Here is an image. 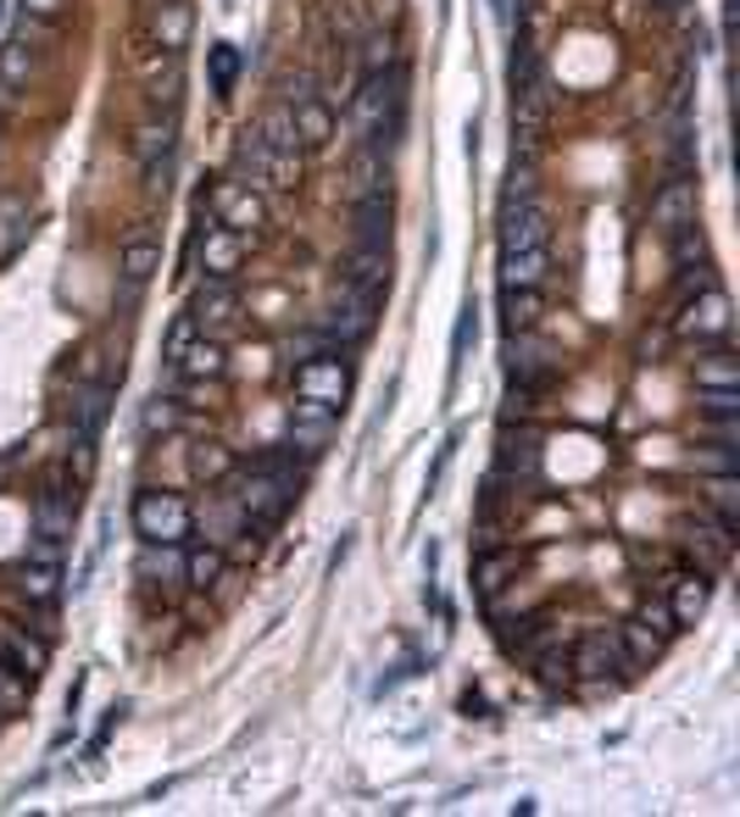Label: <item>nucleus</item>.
<instances>
[{"mask_svg": "<svg viewBox=\"0 0 740 817\" xmlns=\"http://www.w3.org/2000/svg\"><path fill=\"white\" fill-rule=\"evenodd\" d=\"M206 206H212V223L235 228V234H251L256 223H267V206H262V196H251V189H246L240 178H223V184H212Z\"/></svg>", "mask_w": 740, "mask_h": 817, "instance_id": "nucleus-4", "label": "nucleus"}, {"mask_svg": "<svg viewBox=\"0 0 740 817\" xmlns=\"http://www.w3.org/2000/svg\"><path fill=\"white\" fill-rule=\"evenodd\" d=\"M190 473L206 478V485H217V478H235V456H228L223 445H190Z\"/></svg>", "mask_w": 740, "mask_h": 817, "instance_id": "nucleus-38", "label": "nucleus"}, {"mask_svg": "<svg viewBox=\"0 0 740 817\" xmlns=\"http://www.w3.org/2000/svg\"><path fill=\"white\" fill-rule=\"evenodd\" d=\"M679 334L685 340H718V334H729V296L707 284V296L679 317Z\"/></svg>", "mask_w": 740, "mask_h": 817, "instance_id": "nucleus-15", "label": "nucleus"}, {"mask_svg": "<svg viewBox=\"0 0 740 817\" xmlns=\"http://www.w3.org/2000/svg\"><path fill=\"white\" fill-rule=\"evenodd\" d=\"M146 95H151V101H173V95H178V51L167 56V67H162V62H151V73H146Z\"/></svg>", "mask_w": 740, "mask_h": 817, "instance_id": "nucleus-44", "label": "nucleus"}, {"mask_svg": "<svg viewBox=\"0 0 740 817\" xmlns=\"http://www.w3.org/2000/svg\"><path fill=\"white\" fill-rule=\"evenodd\" d=\"M351 189L356 196H379L385 189V151L367 146V139H362V151L351 156Z\"/></svg>", "mask_w": 740, "mask_h": 817, "instance_id": "nucleus-31", "label": "nucleus"}, {"mask_svg": "<svg viewBox=\"0 0 740 817\" xmlns=\"http://www.w3.org/2000/svg\"><path fill=\"white\" fill-rule=\"evenodd\" d=\"M256 139L267 151H279V156H301V134H296V117H290V106H273V112H262V123H256Z\"/></svg>", "mask_w": 740, "mask_h": 817, "instance_id": "nucleus-24", "label": "nucleus"}, {"mask_svg": "<svg viewBox=\"0 0 740 817\" xmlns=\"http://www.w3.org/2000/svg\"><path fill=\"white\" fill-rule=\"evenodd\" d=\"M545 212L535 201H518L501 212V256H518V251H540L545 246Z\"/></svg>", "mask_w": 740, "mask_h": 817, "instance_id": "nucleus-10", "label": "nucleus"}, {"mask_svg": "<svg viewBox=\"0 0 740 817\" xmlns=\"http://www.w3.org/2000/svg\"><path fill=\"white\" fill-rule=\"evenodd\" d=\"M190 317L196 328H223L228 317H235V290H228V278H206L196 301H190Z\"/></svg>", "mask_w": 740, "mask_h": 817, "instance_id": "nucleus-21", "label": "nucleus"}, {"mask_svg": "<svg viewBox=\"0 0 740 817\" xmlns=\"http://www.w3.org/2000/svg\"><path fill=\"white\" fill-rule=\"evenodd\" d=\"M134 528L146 545H178L196 528V512L178 490H140L134 495Z\"/></svg>", "mask_w": 740, "mask_h": 817, "instance_id": "nucleus-2", "label": "nucleus"}, {"mask_svg": "<svg viewBox=\"0 0 740 817\" xmlns=\"http://www.w3.org/2000/svg\"><path fill=\"white\" fill-rule=\"evenodd\" d=\"M351 123L367 146H379V139L401 134V73H367L356 101H351Z\"/></svg>", "mask_w": 740, "mask_h": 817, "instance_id": "nucleus-1", "label": "nucleus"}, {"mask_svg": "<svg viewBox=\"0 0 740 817\" xmlns=\"http://www.w3.org/2000/svg\"><path fill=\"white\" fill-rule=\"evenodd\" d=\"M290 117H296V134H301V151H317V146H329V139H335V106L317 101V95L296 101Z\"/></svg>", "mask_w": 740, "mask_h": 817, "instance_id": "nucleus-17", "label": "nucleus"}, {"mask_svg": "<svg viewBox=\"0 0 740 817\" xmlns=\"http://www.w3.org/2000/svg\"><path fill=\"white\" fill-rule=\"evenodd\" d=\"M697 390H740V367H735V356H724V351L702 356V362H697Z\"/></svg>", "mask_w": 740, "mask_h": 817, "instance_id": "nucleus-34", "label": "nucleus"}, {"mask_svg": "<svg viewBox=\"0 0 740 817\" xmlns=\"http://www.w3.org/2000/svg\"><path fill=\"white\" fill-rule=\"evenodd\" d=\"M67 373H73L78 384H117V378H123V356H106L101 345H78Z\"/></svg>", "mask_w": 740, "mask_h": 817, "instance_id": "nucleus-26", "label": "nucleus"}, {"mask_svg": "<svg viewBox=\"0 0 740 817\" xmlns=\"http://www.w3.org/2000/svg\"><path fill=\"white\" fill-rule=\"evenodd\" d=\"M545 267H551L545 246L540 251H518V256H501V284H540Z\"/></svg>", "mask_w": 740, "mask_h": 817, "instance_id": "nucleus-36", "label": "nucleus"}, {"mask_svg": "<svg viewBox=\"0 0 740 817\" xmlns=\"http://www.w3.org/2000/svg\"><path fill=\"white\" fill-rule=\"evenodd\" d=\"M235 78H240V45H212L206 51V84L217 95H235Z\"/></svg>", "mask_w": 740, "mask_h": 817, "instance_id": "nucleus-33", "label": "nucleus"}, {"mask_svg": "<svg viewBox=\"0 0 740 817\" xmlns=\"http://www.w3.org/2000/svg\"><path fill=\"white\" fill-rule=\"evenodd\" d=\"M184 573V562H173V556H162L156 545H146V556H140V579L146 585H173Z\"/></svg>", "mask_w": 740, "mask_h": 817, "instance_id": "nucleus-46", "label": "nucleus"}, {"mask_svg": "<svg viewBox=\"0 0 740 817\" xmlns=\"http://www.w3.org/2000/svg\"><path fill=\"white\" fill-rule=\"evenodd\" d=\"M474 340H479V301H468V306H462V317H456V334H451V373H462Z\"/></svg>", "mask_w": 740, "mask_h": 817, "instance_id": "nucleus-41", "label": "nucleus"}, {"mask_svg": "<svg viewBox=\"0 0 740 817\" xmlns=\"http://www.w3.org/2000/svg\"><path fill=\"white\" fill-rule=\"evenodd\" d=\"M240 167L251 173V184H296V178H301V162L267 151L262 139H256V128L240 134Z\"/></svg>", "mask_w": 740, "mask_h": 817, "instance_id": "nucleus-11", "label": "nucleus"}, {"mask_svg": "<svg viewBox=\"0 0 740 817\" xmlns=\"http://www.w3.org/2000/svg\"><path fill=\"white\" fill-rule=\"evenodd\" d=\"M540 312H545V301H540L535 284H506V290H501V323H506V334L535 328Z\"/></svg>", "mask_w": 740, "mask_h": 817, "instance_id": "nucleus-22", "label": "nucleus"}, {"mask_svg": "<svg viewBox=\"0 0 740 817\" xmlns=\"http://www.w3.org/2000/svg\"><path fill=\"white\" fill-rule=\"evenodd\" d=\"M618 645H624L629 667H652V662L663 656V634H652L645 623H624V629H618Z\"/></svg>", "mask_w": 740, "mask_h": 817, "instance_id": "nucleus-32", "label": "nucleus"}, {"mask_svg": "<svg viewBox=\"0 0 740 817\" xmlns=\"http://www.w3.org/2000/svg\"><path fill=\"white\" fill-rule=\"evenodd\" d=\"M196 251H201V262H206V278H235V267L246 262V234L212 223V228L196 239Z\"/></svg>", "mask_w": 740, "mask_h": 817, "instance_id": "nucleus-13", "label": "nucleus"}, {"mask_svg": "<svg viewBox=\"0 0 740 817\" xmlns=\"http://www.w3.org/2000/svg\"><path fill=\"white\" fill-rule=\"evenodd\" d=\"M518 573V551H496V556H479V567H474V579H479V595H496L506 579Z\"/></svg>", "mask_w": 740, "mask_h": 817, "instance_id": "nucleus-37", "label": "nucleus"}, {"mask_svg": "<svg viewBox=\"0 0 740 817\" xmlns=\"http://www.w3.org/2000/svg\"><path fill=\"white\" fill-rule=\"evenodd\" d=\"M707 606H713V579H707V573H679L674 590H668V612H674L679 629L702 623V617H707Z\"/></svg>", "mask_w": 740, "mask_h": 817, "instance_id": "nucleus-14", "label": "nucleus"}, {"mask_svg": "<svg viewBox=\"0 0 740 817\" xmlns=\"http://www.w3.org/2000/svg\"><path fill=\"white\" fill-rule=\"evenodd\" d=\"M23 701H28V684H23V673L0 662V717H17V712H23Z\"/></svg>", "mask_w": 740, "mask_h": 817, "instance_id": "nucleus-43", "label": "nucleus"}, {"mask_svg": "<svg viewBox=\"0 0 740 817\" xmlns=\"http://www.w3.org/2000/svg\"><path fill=\"white\" fill-rule=\"evenodd\" d=\"M668 246H674V262H690V256L702 262V256H707V239H702V228H697V223L674 228V234H668Z\"/></svg>", "mask_w": 740, "mask_h": 817, "instance_id": "nucleus-48", "label": "nucleus"}, {"mask_svg": "<svg viewBox=\"0 0 740 817\" xmlns=\"http://www.w3.org/2000/svg\"><path fill=\"white\" fill-rule=\"evenodd\" d=\"M223 573H228V562H223L217 545H196L190 556H184V585H190V590H212Z\"/></svg>", "mask_w": 740, "mask_h": 817, "instance_id": "nucleus-29", "label": "nucleus"}, {"mask_svg": "<svg viewBox=\"0 0 740 817\" xmlns=\"http://www.w3.org/2000/svg\"><path fill=\"white\" fill-rule=\"evenodd\" d=\"M690 467H702V473H735L740 462H735V445H729V440H713V451H690Z\"/></svg>", "mask_w": 740, "mask_h": 817, "instance_id": "nucleus-49", "label": "nucleus"}, {"mask_svg": "<svg viewBox=\"0 0 740 817\" xmlns=\"http://www.w3.org/2000/svg\"><path fill=\"white\" fill-rule=\"evenodd\" d=\"M540 467V435H513V428H506L501 435V473H535Z\"/></svg>", "mask_w": 740, "mask_h": 817, "instance_id": "nucleus-30", "label": "nucleus"}, {"mask_svg": "<svg viewBox=\"0 0 740 817\" xmlns=\"http://www.w3.org/2000/svg\"><path fill=\"white\" fill-rule=\"evenodd\" d=\"M374 312H379V296H362V290H351V284H340L335 306L323 312L317 328H323V340H335L346 351V345H356V340L374 334Z\"/></svg>", "mask_w": 740, "mask_h": 817, "instance_id": "nucleus-3", "label": "nucleus"}, {"mask_svg": "<svg viewBox=\"0 0 740 817\" xmlns=\"http://www.w3.org/2000/svg\"><path fill=\"white\" fill-rule=\"evenodd\" d=\"M296 395L340 406L351 395V367L340 356H306V362H296Z\"/></svg>", "mask_w": 740, "mask_h": 817, "instance_id": "nucleus-5", "label": "nucleus"}, {"mask_svg": "<svg viewBox=\"0 0 740 817\" xmlns=\"http://www.w3.org/2000/svg\"><path fill=\"white\" fill-rule=\"evenodd\" d=\"M134 156H140L146 173L167 167V156H173V117H146L140 128H134Z\"/></svg>", "mask_w": 740, "mask_h": 817, "instance_id": "nucleus-19", "label": "nucleus"}, {"mask_svg": "<svg viewBox=\"0 0 740 817\" xmlns=\"http://www.w3.org/2000/svg\"><path fill=\"white\" fill-rule=\"evenodd\" d=\"M17 590H23L28 601H57V562H23Z\"/></svg>", "mask_w": 740, "mask_h": 817, "instance_id": "nucleus-40", "label": "nucleus"}, {"mask_svg": "<svg viewBox=\"0 0 740 817\" xmlns=\"http://www.w3.org/2000/svg\"><path fill=\"white\" fill-rule=\"evenodd\" d=\"M356 246H379L390 251V196L379 189V196H356Z\"/></svg>", "mask_w": 740, "mask_h": 817, "instance_id": "nucleus-18", "label": "nucleus"}, {"mask_svg": "<svg viewBox=\"0 0 740 817\" xmlns=\"http://www.w3.org/2000/svg\"><path fill=\"white\" fill-rule=\"evenodd\" d=\"M707 501H713V512H718V523H740V478L735 473H713L707 478Z\"/></svg>", "mask_w": 740, "mask_h": 817, "instance_id": "nucleus-35", "label": "nucleus"}, {"mask_svg": "<svg viewBox=\"0 0 740 817\" xmlns=\"http://www.w3.org/2000/svg\"><path fill=\"white\" fill-rule=\"evenodd\" d=\"M551 367H557V351H551L535 328L506 334V373H513V384H529V390H540Z\"/></svg>", "mask_w": 740, "mask_h": 817, "instance_id": "nucleus-6", "label": "nucleus"}, {"mask_svg": "<svg viewBox=\"0 0 740 817\" xmlns=\"http://www.w3.org/2000/svg\"><path fill=\"white\" fill-rule=\"evenodd\" d=\"M117 267H123L128 284H146V278H156V267H162V246H156V239H146V234H134V239H123Z\"/></svg>", "mask_w": 740, "mask_h": 817, "instance_id": "nucleus-25", "label": "nucleus"}, {"mask_svg": "<svg viewBox=\"0 0 740 817\" xmlns=\"http://www.w3.org/2000/svg\"><path fill=\"white\" fill-rule=\"evenodd\" d=\"M329 435H335V406H329V401H306V395H296V401H290V451L323 456Z\"/></svg>", "mask_w": 740, "mask_h": 817, "instance_id": "nucleus-7", "label": "nucleus"}, {"mask_svg": "<svg viewBox=\"0 0 740 817\" xmlns=\"http://www.w3.org/2000/svg\"><path fill=\"white\" fill-rule=\"evenodd\" d=\"M0 662L17 667L23 679H39L45 662H51V651H45V640H28L23 629H12V623H0Z\"/></svg>", "mask_w": 740, "mask_h": 817, "instance_id": "nucleus-16", "label": "nucleus"}, {"mask_svg": "<svg viewBox=\"0 0 740 817\" xmlns=\"http://www.w3.org/2000/svg\"><path fill=\"white\" fill-rule=\"evenodd\" d=\"M635 623H645V629H652V634H663V640L679 629V623H674V612H668V601H645Z\"/></svg>", "mask_w": 740, "mask_h": 817, "instance_id": "nucleus-50", "label": "nucleus"}, {"mask_svg": "<svg viewBox=\"0 0 740 817\" xmlns=\"http://www.w3.org/2000/svg\"><path fill=\"white\" fill-rule=\"evenodd\" d=\"M190 7H184V0H162L156 7V17H151V34H156V45L162 51H184V45H190Z\"/></svg>", "mask_w": 740, "mask_h": 817, "instance_id": "nucleus-23", "label": "nucleus"}, {"mask_svg": "<svg viewBox=\"0 0 740 817\" xmlns=\"http://www.w3.org/2000/svg\"><path fill=\"white\" fill-rule=\"evenodd\" d=\"M190 340H196V317H190V312H178V317H173V328H167V340H162V362L173 367Z\"/></svg>", "mask_w": 740, "mask_h": 817, "instance_id": "nucleus-47", "label": "nucleus"}, {"mask_svg": "<svg viewBox=\"0 0 740 817\" xmlns=\"http://www.w3.org/2000/svg\"><path fill=\"white\" fill-rule=\"evenodd\" d=\"M34 535H39V540H57V545L73 535V512L62 506L57 490H45V495L34 501Z\"/></svg>", "mask_w": 740, "mask_h": 817, "instance_id": "nucleus-27", "label": "nucleus"}, {"mask_svg": "<svg viewBox=\"0 0 740 817\" xmlns=\"http://www.w3.org/2000/svg\"><path fill=\"white\" fill-rule=\"evenodd\" d=\"M340 284H351V290L385 301V290H390V251H379V246H356V251L346 256V267H340Z\"/></svg>", "mask_w": 740, "mask_h": 817, "instance_id": "nucleus-12", "label": "nucleus"}, {"mask_svg": "<svg viewBox=\"0 0 740 817\" xmlns=\"http://www.w3.org/2000/svg\"><path fill=\"white\" fill-rule=\"evenodd\" d=\"M23 73H28V56H23V45H7V56H0V89L23 84Z\"/></svg>", "mask_w": 740, "mask_h": 817, "instance_id": "nucleus-51", "label": "nucleus"}, {"mask_svg": "<svg viewBox=\"0 0 740 817\" xmlns=\"http://www.w3.org/2000/svg\"><path fill=\"white\" fill-rule=\"evenodd\" d=\"M568 667H574V679H607V673H624L629 667V656H624V645H618V629L607 634V629H595V634H585L574 651H568Z\"/></svg>", "mask_w": 740, "mask_h": 817, "instance_id": "nucleus-8", "label": "nucleus"}, {"mask_svg": "<svg viewBox=\"0 0 740 817\" xmlns=\"http://www.w3.org/2000/svg\"><path fill=\"white\" fill-rule=\"evenodd\" d=\"M535 673H540V684H545V690H568V684H574L568 651H545V656L535 662Z\"/></svg>", "mask_w": 740, "mask_h": 817, "instance_id": "nucleus-45", "label": "nucleus"}, {"mask_svg": "<svg viewBox=\"0 0 740 817\" xmlns=\"http://www.w3.org/2000/svg\"><path fill=\"white\" fill-rule=\"evenodd\" d=\"M112 384H78L73 378V423H78V435L84 440H96V428L106 423V412H112Z\"/></svg>", "mask_w": 740, "mask_h": 817, "instance_id": "nucleus-20", "label": "nucleus"}, {"mask_svg": "<svg viewBox=\"0 0 740 817\" xmlns=\"http://www.w3.org/2000/svg\"><path fill=\"white\" fill-rule=\"evenodd\" d=\"M23 7H28V17H57L62 0H23Z\"/></svg>", "mask_w": 740, "mask_h": 817, "instance_id": "nucleus-53", "label": "nucleus"}, {"mask_svg": "<svg viewBox=\"0 0 740 817\" xmlns=\"http://www.w3.org/2000/svg\"><path fill=\"white\" fill-rule=\"evenodd\" d=\"M697 201H702L697 178H668L657 196H652V228H657V234H674V228H685V223H697Z\"/></svg>", "mask_w": 740, "mask_h": 817, "instance_id": "nucleus-9", "label": "nucleus"}, {"mask_svg": "<svg viewBox=\"0 0 740 817\" xmlns=\"http://www.w3.org/2000/svg\"><path fill=\"white\" fill-rule=\"evenodd\" d=\"M652 7H657V12H668V17H674V12H685V7H690V0H652Z\"/></svg>", "mask_w": 740, "mask_h": 817, "instance_id": "nucleus-54", "label": "nucleus"}, {"mask_svg": "<svg viewBox=\"0 0 740 817\" xmlns=\"http://www.w3.org/2000/svg\"><path fill=\"white\" fill-rule=\"evenodd\" d=\"M697 412L707 417V423H740V390H702V401H697Z\"/></svg>", "mask_w": 740, "mask_h": 817, "instance_id": "nucleus-42", "label": "nucleus"}, {"mask_svg": "<svg viewBox=\"0 0 740 817\" xmlns=\"http://www.w3.org/2000/svg\"><path fill=\"white\" fill-rule=\"evenodd\" d=\"M178 423H184L178 395H151V401L140 406V428H146V435H173Z\"/></svg>", "mask_w": 740, "mask_h": 817, "instance_id": "nucleus-39", "label": "nucleus"}, {"mask_svg": "<svg viewBox=\"0 0 740 817\" xmlns=\"http://www.w3.org/2000/svg\"><path fill=\"white\" fill-rule=\"evenodd\" d=\"M490 7H496V23H501L506 34L518 28V0H490Z\"/></svg>", "mask_w": 740, "mask_h": 817, "instance_id": "nucleus-52", "label": "nucleus"}, {"mask_svg": "<svg viewBox=\"0 0 740 817\" xmlns=\"http://www.w3.org/2000/svg\"><path fill=\"white\" fill-rule=\"evenodd\" d=\"M184 378H223V367H228V356H223V345L217 340H190L184 345V356L173 362Z\"/></svg>", "mask_w": 740, "mask_h": 817, "instance_id": "nucleus-28", "label": "nucleus"}]
</instances>
